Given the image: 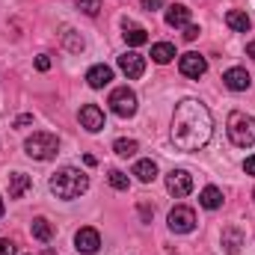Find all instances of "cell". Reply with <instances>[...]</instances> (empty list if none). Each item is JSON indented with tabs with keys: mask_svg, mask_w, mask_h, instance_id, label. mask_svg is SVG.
<instances>
[{
	"mask_svg": "<svg viewBox=\"0 0 255 255\" xmlns=\"http://www.w3.org/2000/svg\"><path fill=\"white\" fill-rule=\"evenodd\" d=\"M214 116L199 98H184L175 104L172 113V142L181 151H199L211 142Z\"/></svg>",
	"mask_w": 255,
	"mask_h": 255,
	"instance_id": "6da1fadb",
	"label": "cell"
},
{
	"mask_svg": "<svg viewBox=\"0 0 255 255\" xmlns=\"http://www.w3.org/2000/svg\"><path fill=\"white\" fill-rule=\"evenodd\" d=\"M86 190H89V175L80 172V169H74V166H63V169H57L51 175V193L57 199L71 202V199L83 196Z\"/></svg>",
	"mask_w": 255,
	"mask_h": 255,
	"instance_id": "7a4b0ae2",
	"label": "cell"
},
{
	"mask_svg": "<svg viewBox=\"0 0 255 255\" xmlns=\"http://www.w3.org/2000/svg\"><path fill=\"white\" fill-rule=\"evenodd\" d=\"M229 139L238 145V148H250L255 145V116L250 113H241V110H235L232 116H229Z\"/></svg>",
	"mask_w": 255,
	"mask_h": 255,
	"instance_id": "3957f363",
	"label": "cell"
},
{
	"mask_svg": "<svg viewBox=\"0 0 255 255\" xmlns=\"http://www.w3.org/2000/svg\"><path fill=\"white\" fill-rule=\"evenodd\" d=\"M24 151H27L33 160H51V157H57V151H60V139H57V133H51V130H36V133H30V136L24 139Z\"/></svg>",
	"mask_w": 255,
	"mask_h": 255,
	"instance_id": "277c9868",
	"label": "cell"
},
{
	"mask_svg": "<svg viewBox=\"0 0 255 255\" xmlns=\"http://www.w3.org/2000/svg\"><path fill=\"white\" fill-rule=\"evenodd\" d=\"M110 110L119 116V119H130L133 113H136V92L133 89H128V86H116L113 92H110Z\"/></svg>",
	"mask_w": 255,
	"mask_h": 255,
	"instance_id": "5b68a950",
	"label": "cell"
},
{
	"mask_svg": "<svg viewBox=\"0 0 255 255\" xmlns=\"http://www.w3.org/2000/svg\"><path fill=\"white\" fill-rule=\"evenodd\" d=\"M166 223H169V229H172L175 235H190L193 229H196V211L187 208V205H175V208L169 211Z\"/></svg>",
	"mask_w": 255,
	"mask_h": 255,
	"instance_id": "8992f818",
	"label": "cell"
},
{
	"mask_svg": "<svg viewBox=\"0 0 255 255\" xmlns=\"http://www.w3.org/2000/svg\"><path fill=\"white\" fill-rule=\"evenodd\" d=\"M166 190L172 193L175 199L190 196L193 193V175L187 172V169H172V172L166 175Z\"/></svg>",
	"mask_w": 255,
	"mask_h": 255,
	"instance_id": "52a82bcc",
	"label": "cell"
},
{
	"mask_svg": "<svg viewBox=\"0 0 255 255\" xmlns=\"http://www.w3.org/2000/svg\"><path fill=\"white\" fill-rule=\"evenodd\" d=\"M74 247H77V253H83V255H95L101 250V235H98V229H92V226L80 229V232L74 235Z\"/></svg>",
	"mask_w": 255,
	"mask_h": 255,
	"instance_id": "ba28073f",
	"label": "cell"
},
{
	"mask_svg": "<svg viewBox=\"0 0 255 255\" xmlns=\"http://www.w3.org/2000/svg\"><path fill=\"white\" fill-rule=\"evenodd\" d=\"M178 68H181V74H184V77H193V80H199V77L208 71V60H205L202 54L190 51V54H184V57L178 60Z\"/></svg>",
	"mask_w": 255,
	"mask_h": 255,
	"instance_id": "9c48e42d",
	"label": "cell"
},
{
	"mask_svg": "<svg viewBox=\"0 0 255 255\" xmlns=\"http://www.w3.org/2000/svg\"><path fill=\"white\" fill-rule=\"evenodd\" d=\"M244 244H247V238H244V232H241L238 226L223 229V235H220V247H223V253L226 255H238L241 250H244Z\"/></svg>",
	"mask_w": 255,
	"mask_h": 255,
	"instance_id": "30bf717a",
	"label": "cell"
},
{
	"mask_svg": "<svg viewBox=\"0 0 255 255\" xmlns=\"http://www.w3.org/2000/svg\"><path fill=\"white\" fill-rule=\"evenodd\" d=\"M119 68H122V74H125L128 80H136V77H142V71H145V60L136 54V51H128L119 57Z\"/></svg>",
	"mask_w": 255,
	"mask_h": 255,
	"instance_id": "8fae6325",
	"label": "cell"
},
{
	"mask_svg": "<svg viewBox=\"0 0 255 255\" xmlns=\"http://www.w3.org/2000/svg\"><path fill=\"white\" fill-rule=\"evenodd\" d=\"M223 83L232 89V92H247L250 86H253V77H250V71L247 68H229L226 74H223Z\"/></svg>",
	"mask_w": 255,
	"mask_h": 255,
	"instance_id": "7c38bea8",
	"label": "cell"
},
{
	"mask_svg": "<svg viewBox=\"0 0 255 255\" xmlns=\"http://www.w3.org/2000/svg\"><path fill=\"white\" fill-rule=\"evenodd\" d=\"M80 128H86L89 133H98V130L104 128V113H101V107L83 104V107H80Z\"/></svg>",
	"mask_w": 255,
	"mask_h": 255,
	"instance_id": "4fadbf2b",
	"label": "cell"
},
{
	"mask_svg": "<svg viewBox=\"0 0 255 255\" xmlns=\"http://www.w3.org/2000/svg\"><path fill=\"white\" fill-rule=\"evenodd\" d=\"M110 80H113V68H110V65H104V63L92 65V68L86 71V83H89L92 89H104Z\"/></svg>",
	"mask_w": 255,
	"mask_h": 255,
	"instance_id": "5bb4252c",
	"label": "cell"
},
{
	"mask_svg": "<svg viewBox=\"0 0 255 255\" xmlns=\"http://www.w3.org/2000/svg\"><path fill=\"white\" fill-rule=\"evenodd\" d=\"M166 24H169V27H187V24H190V9H187L184 3L166 6Z\"/></svg>",
	"mask_w": 255,
	"mask_h": 255,
	"instance_id": "9a60e30c",
	"label": "cell"
},
{
	"mask_svg": "<svg viewBox=\"0 0 255 255\" xmlns=\"http://www.w3.org/2000/svg\"><path fill=\"white\" fill-rule=\"evenodd\" d=\"M226 24H229L235 33H250V27H253L250 15L241 12V9H229V12H226Z\"/></svg>",
	"mask_w": 255,
	"mask_h": 255,
	"instance_id": "2e32d148",
	"label": "cell"
},
{
	"mask_svg": "<svg viewBox=\"0 0 255 255\" xmlns=\"http://www.w3.org/2000/svg\"><path fill=\"white\" fill-rule=\"evenodd\" d=\"M30 184H33V181H30L27 172H12V175H9V199H21L24 193L30 190Z\"/></svg>",
	"mask_w": 255,
	"mask_h": 255,
	"instance_id": "e0dca14e",
	"label": "cell"
},
{
	"mask_svg": "<svg viewBox=\"0 0 255 255\" xmlns=\"http://www.w3.org/2000/svg\"><path fill=\"white\" fill-rule=\"evenodd\" d=\"M130 175H136L142 184H151V181L157 178V163H154V160H136Z\"/></svg>",
	"mask_w": 255,
	"mask_h": 255,
	"instance_id": "ac0fdd59",
	"label": "cell"
},
{
	"mask_svg": "<svg viewBox=\"0 0 255 255\" xmlns=\"http://www.w3.org/2000/svg\"><path fill=\"white\" fill-rule=\"evenodd\" d=\"M125 42L130 48H139V45H145L148 42V33H145V27H139V24H133V21H125Z\"/></svg>",
	"mask_w": 255,
	"mask_h": 255,
	"instance_id": "d6986e66",
	"label": "cell"
},
{
	"mask_svg": "<svg viewBox=\"0 0 255 255\" xmlns=\"http://www.w3.org/2000/svg\"><path fill=\"white\" fill-rule=\"evenodd\" d=\"M199 205L202 208H208V211H217V208H223V190L220 187H205V190L199 193Z\"/></svg>",
	"mask_w": 255,
	"mask_h": 255,
	"instance_id": "ffe728a7",
	"label": "cell"
},
{
	"mask_svg": "<svg viewBox=\"0 0 255 255\" xmlns=\"http://www.w3.org/2000/svg\"><path fill=\"white\" fill-rule=\"evenodd\" d=\"M30 232H33V238L42 241V244H51V238H54V226H51L45 217H36L33 226H30Z\"/></svg>",
	"mask_w": 255,
	"mask_h": 255,
	"instance_id": "44dd1931",
	"label": "cell"
},
{
	"mask_svg": "<svg viewBox=\"0 0 255 255\" xmlns=\"http://www.w3.org/2000/svg\"><path fill=\"white\" fill-rule=\"evenodd\" d=\"M172 57H175V48H172L169 42H157V45H151V60H154L157 65L172 63Z\"/></svg>",
	"mask_w": 255,
	"mask_h": 255,
	"instance_id": "7402d4cb",
	"label": "cell"
},
{
	"mask_svg": "<svg viewBox=\"0 0 255 255\" xmlns=\"http://www.w3.org/2000/svg\"><path fill=\"white\" fill-rule=\"evenodd\" d=\"M113 151H116L119 157H133V154L139 151V142H136V139H125V136H122V139H116V142H113Z\"/></svg>",
	"mask_w": 255,
	"mask_h": 255,
	"instance_id": "603a6c76",
	"label": "cell"
},
{
	"mask_svg": "<svg viewBox=\"0 0 255 255\" xmlns=\"http://www.w3.org/2000/svg\"><path fill=\"white\" fill-rule=\"evenodd\" d=\"M63 45L71 51V54H80V51L86 48L83 36H80V33H74V30H65V33H63Z\"/></svg>",
	"mask_w": 255,
	"mask_h": 255,
	"instance_id": "cb8c5ba5",
	"label": "cell"
},
{
	"mask_svg": "<svg viewBox=\"0 0 255 255\" xmlns=\"http://www.w3.org/2000/svg\"><path fill=\"white\" fill-rule=\"evenodd\" d=\"M107 181H110L113 190H128V187H130V181H128V175L122 169H110V172H107Z\"/></svg>",
	"mask_w": 255,
	"mask_h": 255,
	"instance_id": "d4e9b609",
	"label": "cell"
},
{
	"mask_svg": "<svg viewBox=\"0 0 255 255\" xmlns=\"http://www.w3.org/2000/svg\"><path fill=\"white\" fill-rule=\"evenodd\" d=\"M77 9L83 15H98L101 12V0H77Z\"/></svg>",
	"mask_w": 255,
	"mask_h": 255,
	"instance_id": "484cf974",
	"label": "cell"
},
{
	"mask_svg": "<svg viewBox=\"0 0 255 255\" xmlns=\"http://www.w3.org/2000/svg\"><path fill=\"white\" fill-rule=\"evenodd\" d=\"M0 255H15V244L9 238H0Z\"/></svg>",
	"mask_w": 255,
	"mask_h": 255,
	"instance_id": "4316f807",
	"label": "cell"
},
{
	"mask_svg": "<svg viewBox=\"0 0 255 255\" xmlns=\"http://www.w3.org/2000/svg\"><path fill=\"white\" fill-rule=\"evenodd\" d=\"M36 68H39V71H48V68H51V57H48V54H39V57H36Z\"/></svg>",
	"mask_w": 255,
	"mask_h": 255,
	"instance_id": "83f0119b",
	"label": "cell"
},
{
	"mask_svg": "<svg viewBox=\"0 0 255 255\" xmlns=\"http://www.w3.org/2000/svg\"><path fill=\"white\" fill-rule=\"evenodd\" d=\"M163 6H166V0H142V9H148V12L163 9Z\"/></svg>",
	"mask_w": 255,
	"mask_h": 255,
	"instance_id": "f1b7e54d",
	"label": "cell"
},
{
	"mask_svg": "<svg viewBox=\"0 0 255 255\" xmlns=\"http://www.w3.org/2000/svg\"><path fill=\"white\" fill-rule=\"evenodd\" d=\"M184 39H187V42L199 39V27H196V24H187V27H184Z\"/></svg>",
	"mask_w": 255,
	"mask_h": 255,
	"instance_id": "f546056e",
	"label": "cell"
},
{
	"mask_svg": "<svg viewBox=\"0 0 255 255\" xmlns=\"http://www.w3.org/2000/svg\"><path fill=\"white\" fill-rule=\"evenodd\" d=\"M151 214H154V208H148V205H139V217H142V223H151Z\"/></svg>",
	"mask_w": 255,
	"mask_h": 255,
	"instance_id": "4dcf8cb0",
	"label": "cell"
},
{
	"mask_svg": "<svg viewBox=\"0 0 255 255\" xmlns=\"http://www.w3.org/2000/svg\"><path fill=\"white\" fill-rule=\"evenodd\" d=\"M244 169H247V175H255V154L244 160Z\"/></svg>",
	"mask_w": 255,
	"mask_h": 255,
	"instance_id": "1f68e13d",
	"label": "cell"
},
{
	"mask_svg": "<svg viewBox=\"0 0 255 255\" xmlns=\"http://www.w3.org/2000/svg\"><path fill=\"white\" fill-rule=\"evenodd\" d=\"M30 122H33V116H30V113H24V116H18V119H15V128H24V125H30Z\"/></svg>",
	"mask_w": 255,
	"mask_h": 255,
	"instance_id": "d6a6232c",
	"label": "cell"
},
{
	"mask_svg": "<svg viewBox=\"0 0 255 255\" xmlns=\"http://www.w3.org/2000/svg\"><path fill=\"white\" fill-rule=\"evenodd\" d=\"M247 57H253V63H255V42H250V45H247Z\"/></svg>",
	"mask_w": 255,
	"mask_h": 255,
	"instance_id": "836d02e7",
	"label": "cell"
},
{
	"mask_svg": "<svg viewBox=\"0 0 255 255\" xmlns=\"http://www.w3.org/2000/svg\"><path fill=\"white\" fill-rule=\"evenodd\" d=\"M0 217H3V199H0Z\"/></svg>",
	"mask_w": 255,
	"mask_h": 255,
	"instance_id": "e575fe53",
	"label": "cell"
},
{
	"mask_svg": "<svg viewBox=\"0 0 255 255\" xmlns=\"http://www.w3.org/2000/svg\"><path fill=\"white\" fill-rule=\"evenodd\" d=\"M253 199H255V190H253Z\"/></svg>",
	"mask_w": 255,
	"mask_h": 255,
	"instance_id": "d590c367",
	"label": "cell"
}]
</instances>
